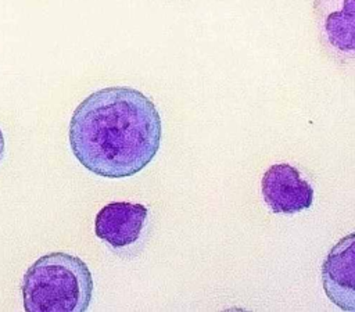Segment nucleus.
Returning <instances> with one entry per match:
<instances>
[{
  "label": "nucleus",
  "instance_id": "nucleus-5",
  "mask_svg": "<svg viewBox=\"0 0 355 312\" xmlns=\"http://www.w3.org/2000/svg\"><path fill=\"white\" fill-rule=\"evenodd\" d=\"M327 298L340 309L355 312V234L343 237L327 254L322 266Z\"/></svg>",
  "mask_w": 355,
  "mask_h": 312
},
{
  "label": "nucleus",
  "instance_id": "nucleus-6",
  "mask_svg": "<svg viewBox=\"0 0 355 312\" xmlns=\"http://www.w3.org/2000/svg\"><path fill=\"white\" fill-rule=\"evenodd\" d=\"M143 204L115 201L104 205L96 215L94 233L114 248L128 247L137 241L147 219Z\"/></svg>",
  "mask_w": 355,
  "mask_h": 312
},
{
  "label": "nucleus",
  "instance_id": "nucleus-2",
  "mask_svg": "<svg viewBox=\"0 0 355 312\" xmlns=\"http://www.w3.org/2000/svg\"><path fill=\"white\" fill-rule=\"evenodd\" d=\"M21 288L28 312H85L93 295V277L79 257L50 252L28 268Z\"/></svg>",
  "mask_w": 355,
  "mask_h": 312
},
{
  "label": "nucleus",
  "instance_id": "nucleus-1",
  "mask_svg": "<svg viewBox=\"0 0 355 312\" xmlns=\"http://www.w3.org/2000/svg\"><path fill=\"white\" fill-rule=\"evenodd\" d=\"M162 125L153 100L130 86L93 92L75 108L69 146L87 171L122 179L139 173L157 155Z\"/></svg>",
  "mask_w": 355,
  "mask_h": 312
},
{
  "label": "nucleus",
  "instance_id": "nucleus-3",
  "mask_svg": "<svg viewBox=\"0 0 355 312\" xmlns=\"http://www.w3.org/2000/svg\"><path fill=\"white\" fill-rule=\"evenodd\" d=\"M261 191L275 214H297L313 202L312 186L290 164L269 166L261 180Z\"/></svg>",
  "mask_w": 355,
  "mask_h": 312
},
{
  "label": "nucleus",
  "instance_id": "nucleus-4",
  "mask_svg": "<svg viewBox=\"0 0 355 312\" xmlns=\"http://www.w3.org/2000/svg\"><path fill=\"white\" fill-rule=\"evenodd\" d=\"M313 14L324 47L337 58H354V0H315Z\"/></svg>",
  "mask_w": 355,
  "mask_h": 312
},
{
  "label": "nucleus",
  "instance_id": "nucleus-7",
  "mask_svg": "<svg viewBox=\"0 0 355 312\" xmlns=\"http://www.w3.org/2000/svg\"><path fill=\"white\" fill-rule=\"evenodd\" d=\"M4 148H6V140H4V136H3V132L0 129V161L4 155Z\"/></svg>",
  "mask_w": 355,
  "mask_h": 312
}]
</instances>
